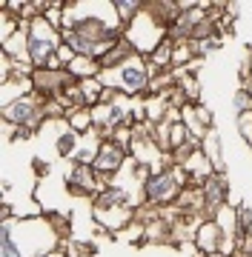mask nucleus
<instances>
[{
  "label": "nucleus",
  "instance_id": "obj_1",
  "mask_svg": "<svg viewBox=\"0 0 252 257\" xmlns=\"http://www.w3.org/2000/svg\"><path fill=\"white\" fill-rule=\"evenodd\" d=\"M123 80H126V86H138V83L143 80V74H140L138 69H126V72H123Z\"/></svg>",
  "mask_w": 252,
  "mask_h": 257
},
{
  "label": "nucleus",
  "instance_id": "obj_2",
  "mask_svg": "<svg viewBox=\"0 0 252 257\" xmlns=\"http://www.w3.org/2000/svg\"><path fill=\"white\" fill-rule=\"evenodd\" d=\"M3 257H18V251H15V246H12L9 240L3 243Z\"/></svg>",
  "mask_w": 252,
  "mask_h": 257
}]
</instances>
